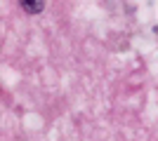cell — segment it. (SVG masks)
Returning a JSON list of instances; mask_svg holds the SVG:
<instances>
[{"label": "cell", "instance_id": "6da1fadb", "mask_svg": "<svg viewBox=\"0 0 158 141\" xmlns=\"http://www.w3.org/2000/svg\"><path fill=\"white\" fill-rule=\"evenodd\" d=\"M19 5H21V10H24V12H28V14H38V12H43L45 2H40V0H35V2H31V0H21Z\"/></svg>", "mask_w": 158, "mask_h": 141}]
</instances>
